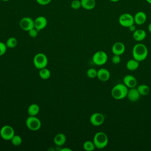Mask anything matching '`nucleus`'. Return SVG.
<instances>
[{
    "instance_id": "nucleus-1",
    "label": "nucleus",
    "mask_w": 151,
    "mask_h": 151,
    "mask_svg": "<svg viewBox=\"0 0 151 151\" xmlns=\"http://www.w3.org/2000/svg\"><path fill=\"white\" fill-rule=\"evenodd\" d=\"M148 55L147 47L142 43H137L132 49V55L133 58L140 62L145 60Z\"/></svg>"
},
{
    "instance_id": "nucleus-2",
    "label": "nucleus",
    "mask_w": 151,
    "mask_h": 151,
    "mask_svg": "<svg viewBox=\"0 0 151 151\" xmlns=\"http://www.w3.org/2000/svg\"><path fill=\"white\" fill-rule=\"evenodd\" d=\"M129 88L123 83L116 84L111 90V96L116 100H122L127 97Z\"/></svg>"
},
{
    "instance_id": "nucleus-3",
    "label": "nucleus",
    "mask_w": 151,
    "mask_h": 151,
    "mask_svg": "<svg viewBox=\"0 0 151 151\" xmlns=\"http://www.w3.org/2000/svg\"><path fill=\"white\" fill-rule=\"evenodd\" d=\"M93 141L96 147L101 149L107 146L109 143V138L104 132H98L94 134Z\"/></svg>"
},
{
    "instance_id": "nucleus-4",
    "label": "nucleus",
    "mask_w": 151,
    "mask_h": 151,
    "mask_svg": "<svg viewBox=\"0 0 151 151\" xmlns=\"http://www.w3.org/2000/svg\"><path fill=\"white\" fill-rule=\"evenodd\" d=\"M33 64L37 69L46 67L48 64V58L47 55L42 52L37 53L33 58Z\"/></svg>"
},
{
    "instance_id": "nucleus-5",
    "label": "nucleus",
    "mask_w": 151,
    "mask_h": 151,
    "mask_svg": "<svg viewBox=\"0 0 151 151\" xmlns=\"http://www.w3.org/2000/svg\"><path fill=\"white\" fill-rule=\"evenodd\" d=\"M25 124L28 129L32 131L38 130L41 127V120L36 116H29L26 119Z\"/></svg>"
},
{
    "instance_id": "nucleus-6",
    "label": "nucleus",
    "mask_w": 151,
    "mask_h": 151,
    "mask_svg": "<svg viewBox=\"0 0 151 151\" xmlns=\"http://www.w3.org/2000/svg\"><path fill=\"white\" fill-rule=\"evenodd\" d=\"M119 23L123 27L129 28L134 24V17L129 13H123L120 15L118 19Z\"/></svg>"
},
{
    "instance_id": "nucleus-7",
    "label": "nucleus",
    "mask_w": 151,
    "mask_h": 151,
    "mask_svg": "<svg viewBox=\"0 0 151 151\" xmlns=\"http://www.w3.org/2000/svg\"><path fill=\"white\" fill-rule=\"evenodd\" d=\"M108 60V56L104 51H98L96 52L92 57L93 63L97 65H102L106 63Z\"/></svg>"
},
{
    "instance_id": "nucleus-8",
    "label": "nucleus",
    "mask_w": 151,
    "mask_h": 151,
    "mask_svg": "<svg viewBox=\"0 0 151 151\" xmlns=\"http://www.w3.org/2000/svg\"><path fill=\"white\" fill-rule=\"evenodd\" d=\"M14 135V129L9 125H5L2 126L0 130V136L4 140H11Z\"/></svg>"
},
{
    "instance_id": "nucleus-9",
    "label": "nucleus",
    "mask_w": 151,
    "mask_h": 151,
    "mask_svg": "<svg viewBox=\"0 0 151 151\" xmlns=\"http://www.w3.org/2000/svg\"><path fill=\"white\" fill-rule=\"evenodd\" d=\"M20 28L25 31H28L34 28V20L28 17H25L21 18L19 23Z\"/></svg>"
},
{
    "instance_id": "nucleus-10",
    "label": "nucleus",
    "mask_w": 151,
    "mask_h": 151,
    "mask_svg": "<svg viewBox=\"0 0 151 151\" xmlns=\"http://www.w3.org/2000/svg\"><path fill=\"white\" fill-rule=\"evenodd\" d=\"M105 120L104 116L99 112H96L93 113L90 117V123L94 126H99L101 125Z\"/></svg>"
},
{
    "instance_id": "nucleus-11",
    "label": "nucleus",
    "mask_w": 151,
    "mask_h": 151,
    "mask_svg": "<svg viewBox=\"0 0 151 151\" xmlns=\"http://www.w3.org/2000/svg\"><path fill=\"white\" fill-rule=\"evenodd\" d=\"M123 84L129 88L136 87L137 84V81L135 77L131 74H127L123 77Z\"/></svg>"
},
{
    "instance_id": "nucleus-12",
    "label": "nucleus",
    "mask_w": 151,
    "mask_h": 151,
    "mask_svg": "<svg viewBox=\"0 0 151 151\" xmlns=\"http://www.w3.org/2000/svg\"><path fill=\"white\" fill-rule=\"evenodd\" d=\"M47 23V19L45 17L39 16L37 17L34 20V27L37 30L40 31L46 27Z\"/></svg>"
},
{
    "instance_id": "nucleus-13",
    "label": "nucleus",
    "mask_w": 151,
    "mask_h": 151,
    "mask_svg": "<svg viewBox=\"0 0 151 151\" xmlns=\"http://www.w3.org/2000/svg\"><path fill=\"white\" fill-rule=\"evenodd\" d=\"M126 50L124 44L122 42H115L111 47V52L113 54L120 55L123 54Z\"/></svg>"
},
{
    "instance_id": "nucleus-14",
    "label": "nucleus",
    "mask_w": 151,
    "mask_h": 151,
    "mask_svg": "<svg viewBox=\"0 0 151 151\" xmlns=\"http://www.w3.org/2000/svg\"><path fill=\"white\" fill-rule=\"evenodd\" d=\"M97 77L101 81H107L110 79V73L107 69L105 68H100L99 70H97Z\"/></svg>"
},
{
    "instance_id": "nucleus-15",
    "label": "nucleus",
    "mask_w": 151,
    "mask_h": 151,
    "mask_svg": "<svg viewBox=\"0 0 151 151\" xmlns=\"http://www.w3.org/2000/svg\"><path fill=\"white\" fill-rule=\"evenodd\" d=\"M133 17H134V24L138 25H141L144 24L147 19V15L146 13L143 11H138L135 14Z\"/></svg>"
},
{
    "instance_id": "nucleus-16",
    "label": "nucleus",
    "mask_w": 151,
    "mask_h": 151,
    "mask_svg": "<svg viewBox=\"0 0 151 151\" xmlns=\"http://www.w3.org/2000/svg\"><path fill=\"white\" fill-rule=\"evenodd\" d=\"M127 97L130 101L135 102L139 99V98L140 97V94L139 91L137 90V88L133 87V88H130L129 89L127 94Z\"/></svg>"
},
{
    "instance_id": "nucleus-17",
    "label": "nucleus",
    "mask_w": 151,
    "mask_h": 151,
    "mask_svg": "<svg viewBox=\"0 0 151 151\" xmlns=\"http://www.w3.org/2000/svg\"><path fill=\"white\" fill-rule=\"evenodd\" d=\"M146 37V31L142 29H136L133 32V38L136 41H142L145 39Z\"/></svg>"
},
{
    "instance_id": "nucleus-18",
    "label": "nucleus",
    "mask_w": 151,
    "mask_h": 151,
    "mask_svg": "<svg viewBox=\"0 0 151 151\" xmlns=\"http://www.w3.org/2000/svg\"><path fill=\"white\" fill-rule=\"evenodd\" d=\"M67 138L64 134L60 133L57 134L54 137V143L58 146H61L64 145L66 142Z\"/></svg>"
},
{
    "instance_id": "nucleus-19",
    "label": "nucleus",
    "mask_w": 151,
    "mask_h": 151,
    "mask_svg": "<svg viewBox=\"0 0 151 151\" xmlns=\"http://www.w3.org/2000/svg\"><path fill=\"white\" fill-rule=\"evenodd\" d=\"M81 7L86 10H91L94 8L96 5V0H80Z\"/></svg>"
},
{
    "instance_id": "nucleus-20",
    "label": "nucleus",
    "mask_w": 151,
    "mask_h": 151,
    "mask_svg": "<svg viewBox=\"0 0 151 151\" xmlns=\"http://www.w3.org/2000/svg\"><path fill=\"white\" fill-rule=\"evenodd\" d=\"M40 110V106L35 103H33L29 105L27 109L28 114H29V116H36L39 113Z\"/></svg>"
},
{
    "instance_id": "nucleus-21",
    "label": "nucleus",
    "mask_w": 151,
    "mask_h": 151,
    "mask_svg": "<svg viewBox=\"0 0 151 151\" xmlns=\"http://www.w3.org/2000/svg\"><path fill=\"white\" fill-rule=\"evenodd\" d=\"M139 66V61L134 58L130 59L126 63V68L130 71H134L138 68Z\"/></svg>"
},
{
    "instance_id": "nucleus-22",
    "label": "nucleus",
    "mask_w": 151,
    "mask_h": 151,
    "mask_svg": "<svg viewBox=\"0 0 151 151\" xmlns=\"http://www.w3.org/2000/svg\"><path fill=\"white\" fill-rule=\"evenodd\" d=\"M137 90L139 91L140 96H147L150 93V88L149 87L145 84L139 85L137 87Z\"/></svg>"
},
{
    "instance_id": "nucleus-23",
    "label": "nucleus",
    "mask_w": 151,
    "mask_h": 151,
    "mask_svg": "<svg viewBox=\"0 0 151 151\" xmlns=\"http://www.w3.org/2000/svg\"><path fill=\"white\" fill-rule=\"evenodd\" d=\"M39 76L42 79L47 80L51 76V72L48 68L45 67V68L40 69Z\"/></svg>"
},
{
    "instance_id": "nucleus-24",
    "label": "nucleus",
    "mask_w": 151,
    "mask_h": 151,
    "mask_svg": "<svg viewBox=\"0 0 151 151\" xmlns=\"http://www.w3.org/2000/svg\"><path fill=\"white\" fill-rule=\"evenodd\" d=\"M83 148L86 151H93L95 149L96 146L93 141L87 140L83 143Z\"/></svg>"
},
{
    "instance_id": "nucleus-25",
    "label": "nucleus",
    "mask_w": 151,
    "mask_h": 151,
    "mask_svg": "<svg viewBox=\"0 0 151 151\" xmlns=\"http://www.w3.org/2000/svg\"><path fill=\"white\" fill-rule=\"evenodd\" d=\"M6 45L9 48H15L18 44V41L15 37H9L6 42Z\"/></svg>"
},
{
    "instance_id": "nucleus-26",
    "label": "nucleus",
    "mask_w": 151,
    "mask_h": 151,
    "mask_svg": "<svg viewBox=\"0 0 151 151\" xmlns=\"http://www.w3.org/2000/svg\"><path fill=\"white\" fill-rule=\"evenodd\" d=\"M11 143L15 146H19L22 143V138L19 135H14L11 139Z\"/></svg>"
},
{
    "instance_id": "nucleus-27",
    "label": "nucleus",
    "mask_w": 151,
    "mask_h": 151,
    "mask_svg": "<svg viewBox=\"0 0 151 151\" xmlns=\"http://www.w3.org/2000/svg\"><path fill=\"white\" fill-rule=\"evenodd\" d=\"M87 76L88 77L90 78H94L97 77V70H96L94 68H90L87 70L86 72Z\"/></svg>"
},
{
    "instance_id": "nucleus-28",
    "label": "nucleus",
    "mask_w": 151,
    "mask_h": 151,
    "mask_svg": "<svg viewBox=\"0 0 151 151\" xmlns=\"http://www.w3.org/2000/svg\"><path fill=\"white\" fill-rule=\"evenodd\" d=\"M71 7L74 9H78L81 7V1L79 0H73L71 2Z\"/></svg>"
},
{
    "instance_id": "nucleus-29",
    "label": "nucleus",
    "mask_w": 151,
    "mask_h": 151,
    "mask_svg": "<svg viewBox=\"0 0 151 151\" xmlns=\"http://www.w3.org/2000/svg\"><path fill=\"white\" fill-rule=\"evenodd\" d=\"M7 48L6 44L0 41V56L3 55L6 52Z\"/></svg>"
},
{
    "instance_id": "nucleus-30",
    "label": "nucleus",
    "mask_w": 151,
    "mask_h": 151,
    "mask_svg": "<svg viewBox=\"0 0 151 151\" xmlns=\"http://www.w3.org/2000/svg\"><path fill=\"white\" fill-rule=\"evenodd\" d=\"M39 31L37 30L35 27L31 29L30 30H29L28 32V35H29V37H32V38H35L37 35H38V32Z\"/></svg>"
},
{
    "instance_id": "nucleus-31",
    "label": "nucleus",
    "mask_w": 151,
    "mask_h": 151,
    "mask_svg": "<svg viewBox=\"0 0 151 151\" xmlns=\"http://www.w3.org/2000/svg\"><path fill=\"white\" fill-rule=\"evenodd\" d=\"M121 61V58L120 55L114 54V55L111 58V62L114 64H117L120 63Z\"/></svg>"
},
{
    "instance_id": "nucleus-32",
    "label": "nucleus",
    "mask_w": 151,
    "mask_h": 151,
    "mask_svg": "<svg viewBox=\"0 0 151 151\" xmlns=\"http://www.w3.org/2000/svg\"><path fill=\"white\" fill-rule=\"evenodd\" d=\"M37 2L41 5H46L49 4L51 0H36Z\"/></svg>"
},
{
    "instance_id": "nucleus-33",
    "label": "nucleus",
    "mask_w": 151,
    "mask_h": 151,
    "mask_svg": "<svg viewBox=\"0 0 151 151\" xmlns=\"http://www.w3.org/2000/svg\"><path fill=\"white\" fill-rule=\"evenodd\" d=\"M129 30H130L131 32H133L136 29V26L133 24V25L130 26V27H129Z\"/></svg>"
},
{
    "instance_id": "nucleus-34",
    "label": "nucleus",
    "mask_w": 151,
    "mask_h": 151,
    "mask_svg": "<svg viewBox=\"0 0 151 151\" xmlns=\"http://www.w3.org/2000/svg\"><path fill=\"white\" fill-rule=\"evenodd\" d=\"M61 151H71V149H69V148H63L62 149L60 150Z\"/></svg>"
},
{
    "instance_id": "nucleus-35",
    "label": "nucleus",
    "mask_w": 151,
    "mask_h": 151,
    "mask_svg": "<svg viewBox=\"0 0 151 151\" xmlns=\"http://www.w3.org/2000/svg\"><path fill=\"white\" fill-rule=\"evenodd\" d=\"M148 30H149V31L151 33V22L149 24V25H148Z\"/></svg>"
},
{
    "instance_id": "nucleus-36",
    "label": "nucleus",
    "mask_w": 151,
    "mask_h": 151,
    "mask_svg": "<svg viewBox=\"0 0 151 151\" xmlns=\"http://www.w3.org/2000/svg\"><path fill=\"white\" fill-rule=\"evenodd\" d=\"M109 1L111 2H117L119 1L120 0H109Z\"/></svg>"
},
{
    "instance_id": "nucleus-37",
    "label": "nucleus",
    "mask_w": 151,
    "mask_h": 151,
    "mask_svg": "<svg viewBox=\"0 0 151 151\" xmlns=\"http://www.w3.org/2000/svg\"><path fill=\"white\" fill-rule=\"evenodd\" d=\"M146 2H147L148 4H151V0H146Z\"/></svg>"
},
{
    "instance_id": "nucleus-38",
    "label": "nucleus",
    "mask_w": 151,
    "mask_h": 151,
    "mask_svg": "<svg viewBox=\"0 0 151 151\" xmlns=\"http://www.w3.org/2000/svg\"><path fill=\"white\" fill-rule=\"evenodd\" d=\"M1 1H3V2H7V1H9V0H1Z\"/></svg>"
},
{
    "instance_id": "nucleus-39",
    "label": "nucleus",
    "mask_w": 151,
    "mask_h": 151,
    "mask_svg": "<svg viewBox=\"0 0 151 151\" xmlns=\"http://www.w3.org/2000/svg\"><path fill=\"white\" fill-rule=\"evenodd\" d=\"M0 1H1V0H0Z\"/></svg>"
}]
</instances>
